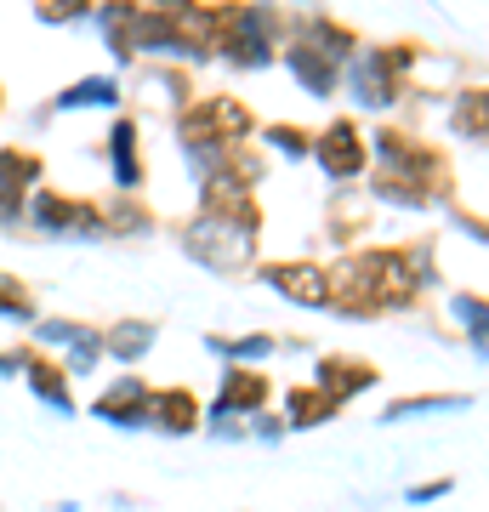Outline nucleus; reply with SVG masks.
Here are the masks:
<instances>
[{"label":"nucleus","mask_w":489,"mask_h":512,"mask_svg":"<svg viewBox=\"0 0 489 512\" xmlns=\"http://www.w3.org/2000/svg\"><path fill=\"white\" fill-rule=\"evenodd\" d=\"M148 404H154V382H143L137 370H120L86 410L114 433H148Z\"/></svg>","instance_id":"nucleus-6"},{"label":"nucleus","mask_w":489,"mask_h":512,"mask_svg":"<svg viewBox=\"0 0 489 512\" xmlns=\"http://www.w3.org/2000/svg\"><path fill=\"white\" fill-rule=\"evenodd\" d=\"M103 200V222H109V239H154L160 234V217L143 194H97Z\"/></svg>","instance_id":"nucleus-18"},{"label":"nucleus","mask_w":489,"mask_h":512,"mask_svg":"<svg viewBox=\"0 0 489 512\" xmlns=\"http://www.w3.org/2000/svg\"><path fill=\"white\" fill-rule=\"evenodd\" d=\"M444 490H450V478H438V484H416V490L404 495V501H410V507H427V501H438Z\"/></svg>","instance_id":"nucleus-28"},{"label":"nucleus","mask_w":489,"mask_h":512,"mask_svg":"<svg viewBox=\"0 0 489 512\" xmlns=\"http://www.w3.org/2000/svg\"><path fill=\"white\" fill-rule=\"evenodd\" d=\"M40 29H74V23H91L97 0H29Z\"/></svg>","instance_id":"nucleus-25"},{"label":"nucleus","mask_w":489,"mask_h":512,"mask_svg":"<svg viewBox=\"0 0 489 512\" xmlns=\"http://www.w3.org/2000/svg\"><path fill=\"white\" fill-rule=\"evenodd\" d=\"M23 359H29V342H12V348H0V376H6V382H18V376H23Z\"/></svg>","instance_id":"nucleus-27"},{"label":"nucleus","mask_w":489,"mask_h":512,"mask_svg":"<svg viewBox=\"0 0 489 512\" xmlns=\"http://www.w3.org/2000/svg\"><path fill=\"white\" fill-rule=\"evenodd\" d=\"M205 353H217L222 365H256V370H262V359L279 353V336H268V330H245V336H205Z\"/></svg>","instance_id":"nucleus-20"},{"label":"nucleus","mask_w":489,"mask_h":512,"mask_svg":"<svg viewBox=\"0 0 489 512\" xmlns=\"http://www.w3.org/2000/svg\"><path fill=\"white\" fill-rule=\"evenodd\" d=\"M313 387H325L336 404H353L359 393L376 387V365H364L353 353H319V365H313Z\"/></svg>","instance_id":"nucleus-15"},{"label":"nucleus","mask_w":489,"mask_h":512,"mask_svg":"<svg viewBox=\"0 0 489 512\" xmlns=\"http://www.w3.org/2000/svg\"><path fill=\"white\" fill-rule=\"evenodd\" d=\"M74 217H80V194H63V188L40 183L29 194V211H23V228L35 239H57V245H74Z\"/></svg>","instance_id":"nucleus-11"},{"label":"nucleus","mask_w":489,"mask_h":512,"mask_svg":"<svg viewBox=\"0 0 489 512\" xmlns=\"http://www.w3.org/2000/svg\"><path fill=\"white\" fill-rule=\"evenodd\" d=\"M256 279L268 285L273 296H285L290 308H330V268L313 262V256H279V262H256Z\"/></svg>","instance_id":"nucleus-5"},{"label":"nucleus","mask_w":489,"mask_h":512,"mask_svg":"<svg viewBox=\"0 0 489 512\" xmlns=\"http://www.w3.org/2000/svg\"><path fill=\"white\" fill-rule=\"evenodd\" d=\"M256 143L273 148V154H279V160H290V165L313 160V131L296 126V120H273V126H262V131H256Z\"/></svg>","instance_id":"nucleus-22"},{"label":"nucleus","mask_w":489,"mask_h":512,"mask_svg":"<svg viewBox=\"0 0 489 512\" xmlns=\"http://www.w3.org/2000/svg\"><path fill=\"white\" fill-rule=\"evenodd\" d=\"M200 114H205V126L217 131L228 148H245L256 131H262V126H256V114L245 109L234 92H200Z\"/></svg>","instance_id":"nucleus-17"},{"label":"nucleus","mask_w":489,"mask_h":512,"mask_svg":"<svg viewBox=\"0 0 489 512\" xmlns=\"http://www.w3.org/2000/svg\"><path fill=\"white\" fill-rule=\"evenodd\" d=\"M40 183H46L40 148L0 143V234H23V211H29V194Z\"/></svg>","instance_id":"nucleus-3"},{"label":"nucleus","mask_w":489,"mask_h":512,"mask_svg":"<svg viewBox=\"0 0 489 512\" xmlns=\"http://www.w3.org/2000/svg\"><path fill=\"white\" fill-rule=\"evenodd\" d=\"M154 342H160V319L120 313V319L103 325V353H109V365H120V370H137L148 353H154Z\"/></svg>","instance_id":"nucleus-13"},{"label":"nucleus","mask_w":489,"mask_h":512,"mask_svg":"<svg viewBox=\"0 0 489 512\" xmlns=\"http://www.w3.org/2000/svg\"><path fill=\"white\" fill-rule=\"evenodd\" d=\"M57 365L69 370L74 382H80V376H97V370L109 365V353H103V325H91V319H80V330L69 336V348L57 353Z\"/></svg>","instance_id":"nucleus-21"},{"label":"nucleus","mask_w":489,"mask_h":512,"mask_svg":"<svg viewBox=\"0 0 489 512\" xmlns=\"http://www.w3.org/2000/svg\"><path fill=\"white\" fill-rule=\"evenodd\" d=\"M52 120H57V114H52V103H40V109L29 114V126H35V131H46V126H52Z\"/></svg>","instance_id":"nucleus-29"},{"label":"nucleus","mask_w":489,"mask_h":512,"mask_svg":"<svg viewBox=\"0 0 489 512\" xmlns=\"http://www.w3.org/2000/svg\"><path fill=\"white\" fill-rule=\"evenodd\" d=\"M137 86H143V97H154L171 120H177L182 109H194V103H200L194 69H182V63H137Z\"/></svg>","instance_id":"nucleus-12"},{"label":"nucleus","mask_w":489,"mask_h":512,"mask_svg":"<svg viewBox=\"0 0 489 512\" xmlns=\"http://www.w3.org/2000/svg\"><path fill=\"white\" fill-rule=\"evenodd\" d=\"M126 80L120 74H80L69 86H57L46 103L52 114H126Z\"/></svg>","instance_id":"nucleus-8"},{"label":"nucleus","mask_w":489,"mask_h":512,"mask_svg":"<svg viewBox=\"0 0 489 512\" xmlns=\"http://www.w3.org/2000/svg\"><path fill=\"white\" fill-rule=\"evenodd\" d=\"M268 399H273L268 370H256V365H222L217 393H211V404H205V416L251 421L256 410H268Z\"/></svg>","instance_id":"nucleus-7"},{"label":"nucleus","mask_w":489,"mask_h":512,"mask_svg":"<svg viewBox=\"0 0 489 512\" xmlns=\"http://www.w3.org/2000/svg\"><path fill=\"white\" fill-rule=\"evenodd\" d=\"M410 63H416V46H359V57L342 69L353 103L370 114L399 109L404 86H410Z\"/></svg>","instance_id":"nucleus-1"},{"label":"nucleus","mask_w":489,"mask_h":512,"mask_svg":"<svg viewBox=\"0 0 489 512\" xmlns=\"http://www.w3.org/2000/svg\"><path fill=\"white\" fill-rule=\"evenodd\" d=\"M313 165L325 171L330 188H353L370 177V137L359 120H330L325 131H313Z\"/></svg>","instance_id":"nucleus-2"},{"label":"nucleus","mask_w":489,"mask_h":512,"mask_svg":"<svg viewBox=\"0 0 489 512\" xmlns=\"http://www.w3.org/2000/svg\"><path fill=\"white\" fill-rule=\"evenodd\" d=\"M40 319V302L35 291L23 285L18 274H0V325H12V330H29Z\"/></svg>","instance_id":"nucleus-23"},{"label":"nucleus","mask_w":489,"mask_h":512,"mask_svg":"<svg viewBox=\"0 0 489 512\" xmlns=\"http://www.w3.org/2000/svg\"><path fill=\"white\" fill-rule=\"evenodd\" d=\"M279 416H285V427L290 433H313V427H325V421H336L342 416V404L330 399L325 387H290L285 393V410H279Z\"/></svg>","instance_id":"nucleus-19"},{"label":"nucleus","mask_w":489,"mask_h":512,"mask_svg":"<svg viewBox=\"0 0 489 512\" xmlns=\"http://www.w3.org/2000/svg\"><path fill=\"white\" fill-rule=\"evenodd\" d=\"M23 387H29V399L35 404H46L52 416H80V404H74V376L63 365H57L52 353H35L29 348V359H23V376H18Z\"/></svg>","instance_id":"nucleus-10"},{"label":"nucleus","mask_w":489,"mask_h":512,"mask_svg":"<svg viewBox=\"0 0 489 512\" xmlns=\"http://www.w3.org/2000/svg\"><path fill=\"white\" fill-rule=\"evenodd\" d=\"M205 427V399L194 387H154V404H148V433H165V439H194Z\"/></svg>","instance_id":"nucleus-9"},{"label":"nucleus","mask_w":489,"mask_h":512,"mask_svg":"<svg viewBox=\"0 0 489 512\" xmlns=\"http://www.w3.org/2000/svg\"><path fill=\"white\" fill-rule=\"evenodd\" d=\"M279 63H285L290 80H296L308 97H336V92H342V63H330L325 52H313L308 40H285Z\"/></svg>","instance_id":"nucleus-14"},{"label":"nucleus","mask_w":489,"mask_h":512,"mask_svg":"<svg viewBox=\"0 0 489 512\" xmlns=\"http://www.w3.org/2000/svg\"><path fill=\"white\" fill-rule=\"evenodd\" d=\"M245 433H251L256 444H279V439L290 433V427H285V416H279V410L268 404V410H256V416L245 421Z\"/></svg>","instance_id":"nucleus-26"},{"label":"nucleus","mask_w":489,"mask_h":512,"mask_svg":"<svg viewBox=\"0 0 489 512\" xmlns=\"http://www.w3.org/2000/svg\"><path fill=\"white\" fill-rule=\"evenodd\" d=\"M91 154L109 165V194H143L148 160H143V126H137V114H114L103 143L91 148Z\"/></svg>","instance_id":"nucleus-4"},{"label":"nucleus","mask_w":489,"mask_h":512,"mask_svg":"<svg viewBox=\"0 0 489 512\" xmlns=\"http://www.w3.org/2000/svg\"><path fill=\"white\" fill-rule=\"evenodd\" d=\"M0 120H6V86H0Z\"/></svg>","instance_id":"nucleus-30"},{"label":"nucleus","mask_w":489,"mask_h":512,"mask_svg":"<svg viewBox=\"0 0 489 512\" xmlns=\"http://www.w3.org/2000/svg\"><path fill=\"white\" fill-rule=\"evenodd\" d=\"M74 330H80V313H40L35 325L23 330V342H29L35 353H52V359H57V353L69 348Z\"/></svg>","instance_id":"nucleus-24"},{"label":"nucleus","mask_w":489,"mask_h":512,"mask_svg":"<svg viewBox=\"0 0 489 512\" xmlns=\"http://www.w3.org/2000/svg\"><path fill=\"white\" fill-rule=\"evenodd\" d=\"M91 23H97V40H103V52H109L114 63H120V74L143 63V57H137V46H131L137 0H97V12H91Z\"/></svg>","instance_id":"nucleus-16"}]
</instances>
